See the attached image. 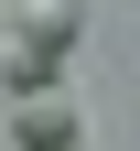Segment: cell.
<instances>
[{
    "instance_id": "cell-1",
    "label": "cell",
    "mask_w": 140,
    "mask_h": 151,
    "mask_svg": "<svg viewBox=\"0 0 140 151\" xmlns=\"http://www.w3.org/2000/svg\"><path fill=\"white\" fill-rule=\"evenodd\" d=\"M11 140L22 151H75V97H11Z\"/></svg>"
},
{
    "instance_id": "cell-2",
    "label": "cell",
    "mask_w": 140,
    "mask_h": 151,
    "mask_svg": "<svg viewBox=\"0 0 140 151\" xmlns=\"http://www.w3.org/2000/svg\"><path fill=\"white\" fill-rule=\"evenodd\" d=\"M75 32H86V11H75V0H11V43L75 54Z\"/></svg>"
},
{
    "instance_id": "cell-3",
    "label": "cell",
    "mask_w": 140,
    "mask_h": 151,
    "mask_svg": "<svg viewBox=\"0 0 140 151\" xmlns=\"http://www.w3.org/2000/svg\"><path fill=\"white\" fill-rule=\"evenodd\" d=\"M54 65H65V54H43V43H11V54H0V86H11V97H43V86H54Z\"/></svg>"
}]
</instances>
